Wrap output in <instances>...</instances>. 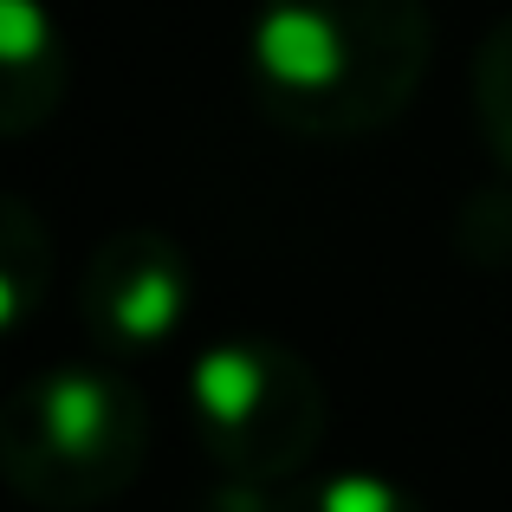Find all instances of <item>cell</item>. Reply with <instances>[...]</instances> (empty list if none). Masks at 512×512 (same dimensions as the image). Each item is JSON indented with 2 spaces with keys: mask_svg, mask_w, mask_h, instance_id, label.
Masks as SVG:
<instances>
[{
  "mask_svg": "<svg viewBox=\"0 0 512 512\" xmlns=\"http://www.w3.org/2000/svg\"><path fill=\"white\" fill-rule=\"evenodd\" d=\"M201 512H266V487H227L214 506H201Z\"/></svg>",
  "mask_w": 512,
  "mask_h": 512,
  "instance_id": "9",
  "label": "cell"
},
{
  "mask_svg": "<svg viewBox=\"0 0 512 512\" xmlns=\"http://www.w3.org/2000/svg\"><path fill=\"white\" fill-rule=\"evenodd\" d=\"M65 104V33L39 0H0V130L13 143Z\"/></svg>",
  "mask_w": 512,
  "mask_h": 512,
  "instance_id": "5",
  "label": "cell"
},
{
  "mask_svg": "<svg viewBox=\"0 0 512 512\" xmlns=\"http://www.w3.org/2000/svg\"><path fill=\"white\" fill-rule=\"evenodd\" d=\"M435 59L428 0H260L247 78L266 124L305 143L389 130Z\"/></svg>",
  "mask_w": 512,
  "mask_h": 512,
  "instance_id": "1",
  "label": "cell"
},
{
  "mask_svg": "<svg viewBox=\"0 0 512 512\" xmlns=\"http://www.w3.org/2000/svg\"><path fill=\"white\" fill-rule=\"evenodd\" d=\"M78 312L91 338L117 357L163 350L195 312V266L163 227H117L85 266Z\"/></svg>",
  "mask_w": 512,
  "mask_h": 512,
  "instance_id": "4",
  "label": "cell"
},
{
  "mask_svg": "<svg viewBox=\"0 0 512 512\" xmlns=\"http://www.w3.org/2000/svg\"><path fill=\"white\" fill-rule=\"evenodd\" d=\"M46 266H52V234L39 227V214L26 208L20 195H7L0 201V305H7L0 325L7 331H20L26 318H33Z\"/></svg>",
  "mask_w": 512,
  "mask_h": 512,
  "instance_id": "6",
  "label": "cell"
},
{
  "mask_svg": "<svg viewBox=\"0 0 512 512\" xmlns=\"http://www.w3.org/2000/svg\"><path fill=\"white\" fill-rule=\"evenodd\" d=\"M188 415L234 487H286L325 441V383L292 344L221 338L188 370Z\"/></svg>",
  "mask_w": 512,
  "mask_h": 512,
  "instance_id": "3",
  "label": "cell"
},
{
  "mask_svg": "<svg viewBox=\"0 0 512 512\" xmlns=\"http://www.w3.org/2000/svg\"><path fill=\"white\" fill-rule=\"evenodd\" d=\"M150 454V402L124 370L59 363L13 389L0 415V467L7 487L33 506L85 512L104 506L143 474Z\"/></svg>",
  "mask_w": 512,
  "mask_h": 512,
  "instance_id": "2",
  "label": "cell"
},
{
  "mask_svg": "<svg viewBox=\"0 0 512 512\" xmlns=\"http://www.w3.org/2000/svg\"><path fill=\"white\" fill-rule=\"evenodd\" d=\"M266 512H428L383 474H325L305 487H266Z\"/></svg>",
  "mask_w": 512,
  "mask_h": 512,
  "instance_id": "8",
  "label": "cell"
},
{
  "mask_svg": "<svg viewBox=\"0 0 512 512\" xmlns=\"http://www.w3.org/2000/svg\"><path fill=\"white\" fill-rule=\"evenodd\" d=\"M467 91H474V130L493 150V163L512 169V13L487 26V39L474 46V72H467Z\"/></svg>",
  "mask_w": 512,
  "mask_h": 512,
  "instance_id": "7",
  "label": "cell"
}]
</instances>
